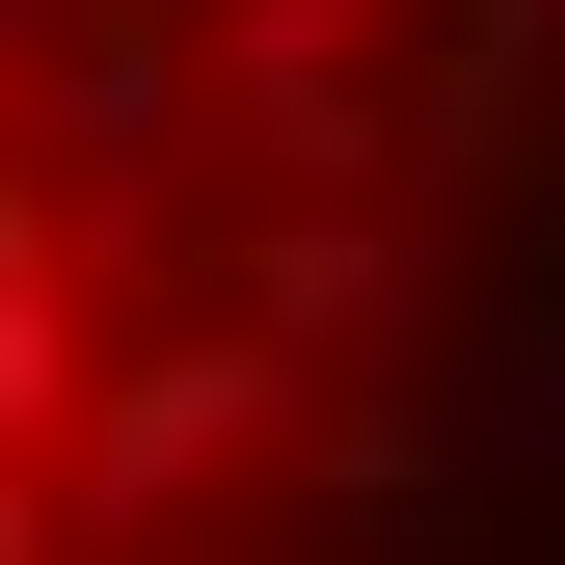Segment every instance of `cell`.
<instances>
[{"label":"cell","mask_w":565,"mask_h":565,"mask_svg":"<svg viewBox=\"0 0 565 565\" xmlns=\"http://www.w3.org/2000/svg\"><path fill=\"white\" fill-rule=\"evenodd\" d=\"M0 565H565V0H0Z\"/></svg>","instance_id":"1"}]
</instances>
